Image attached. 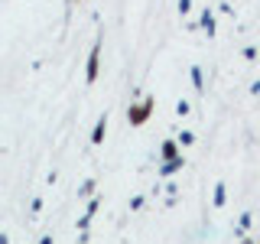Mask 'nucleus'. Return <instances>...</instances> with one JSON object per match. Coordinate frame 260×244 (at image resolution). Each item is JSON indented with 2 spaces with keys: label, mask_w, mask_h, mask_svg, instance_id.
<instances>
[{
  "label": "nucleus",
  "mask_w": 260,
  "mask_h": 244,
  "mask_svg": "<svg viewBox=\"0 0 260 244\" xmlns=\"http://www.w3.org/2000/svg\"><path fill=\"white\" fill-rule=\"evenodd\" d=\"M146 114H150V101H146V104H143V108H137L134 114H130V117H134V124H140V120L146 117Z\"/></svg>",
  "instance_id": "1"
},
{
  "label": "nucleus",
  "mask_w": 260,
  "mask_h": 244,
  "mask_svg": "<svg viewBox=\"0 0 260 244\" xmlns=\"http://www.w3.org/2000/svg\"><path fill=\"white\" fill-rule=\"evenodd\" d=\"M98 72V52H91V62H88V78H94Z\"/></svg>",
  "instance_id": "2"
}]
</instances>
